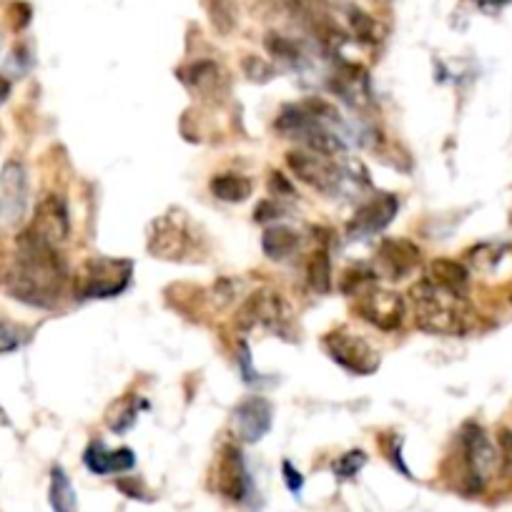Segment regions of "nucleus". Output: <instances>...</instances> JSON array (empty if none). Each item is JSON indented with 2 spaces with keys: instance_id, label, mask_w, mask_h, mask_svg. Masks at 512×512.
I'll use <instances>...</instances> for the list:
<instances>
[{
  "instance_id": "12",
  "label": "nucleus",
  "mask_w": 512,
  "mask_h": 512,
  "mask_svg": "<svg viewBox=\"0 0 512 512\" xmlns=\"http://www.w3.org/2000/svg\"><path fill=\"white\" fill-rule=\"evenodd\" d=\"M26 231L43 244L61 249V244H66L68 236H71V214H68V204L63 201V196L48 194L38 204L36 216L26 226Z\"/></svg>"
},
{
  "instance_id": "34",
  "label": "nucleus",
  "mask_w": 512,
  "mask_h": 512,
  "mask_svg": "<svg viewBox=\"0 0 512 512\" xmlns=\"http://www.w3.org/2000/svg\"><path fill=\"white\" fill-rule=\"evenodd\" d=\"M269 189H272V194H277V196H282V194L292 196V186L287 184V179H284L282 174H272V181H269Z\"/></svg>"
},
{
  "instance_id": "17",
  "label": "nucleus",
  "mask_w": 512,
  "mask_h": 512,
  "mask_svg": "<svg viewBox=\"0 0 512 512\" xmlns=\"http://www.w3.org/2000/svg\"><path fill=\"white\" fill-rule=\"evenodd\" d=\"M83 462L93 475H118L136 467V455L128 447L108 450L101 440H93L88 450L83 452Z\"/></svg>"
},
{
  "instance_id": "32",
  "label": "nucleus",
  "mask_w": 512,
  "mask_h": 512,
  "mask_svg": "<svg viewBox=\"0 0 512 512\" xmlns=\"http://www.w3.org/2000/svg\"><path fill=\"white\" fill-rule=\"evenodd\" d=\"M279 214V206L274 201H262V204L254 209V219L256 221H269Z\"/></svg>"
},
{
  "instance_id": "21",
  "label": "nucleus",
  "mask_w": 512,
  "mask_h": 512,
  "mask_svg": "<svg viewBox=\"0 0 512 512\" xmlns=\"http://www.w3.org/2000/svg\"><path fill=\"white\" fill-rule=\"evenodd\" d=\"M297 246L299 234L294 229H289V226H272V229L264 231L262 236L264 254H267L269 259H277V262L292 256L294 251H297Z\"/></svg>"
},
{
  "instance_id": "8",
  "label": "nucleus",
  "mask_w": 512,
  "mask_h": 512,
  "mask_svg": "<svg viewBox=\"0 0 512 512\" xmlns=\"http://www.w3.org/2000/svg\"><path fill=\"white\" fill-rule=\"evenodd\" d=\"M322 344L324 352L332 357V362H337L347 372L367 377V374H374L379 369V354L374 352L367 339L354 334L352 329H334L324 337Z\"/></svg>"
},
{
  "instance_id": "16",
  "label": "nucleus",
  "mask_w": 512,
  "mask_h": 512,
  "mask_svg": "<svg viewBox=\"0 0 512 512\" xmlns=\"http://www.w3.org/2000/svg\"><path fill=\"white\" fill-rule=\"evenodd\" d=\"M181 81L204 98H219L229 91V78L226 71L214 61H194L179 71Z\"/></svg>"
},
{
  "instance_id": "28",
  "label": "nucleus",
  "mask_w": 512,
  "mask_h": 512,
  "mask_svg": "<svg viewBox=\"0 0 512 512\" xmlns=\"http://www.w3.org/2000/svg\"><path fill=\"white\" fill-rule=\"evenodd\" d=\"M497 455H500L502 477L512 480V430H502L497 437Z\"/></svg>"
},
{
  "instance_id": "7",
  "label": "nucleus",
  "mask_w": 512,
  "mask_h": 512,
  "mask_svg": "<svg viewBox=\"0 0 512 512\" xmlns=\"http://www.w3.org/2000/svg\"><path fill=\"white\" fill-rule=\"evenodd\" d=\"M287 166L302 184H307L309 189L319 191L324 196L339 194L344 186V179H347L344 169L337 164V159L309 149L289 151Z\"/></svg>"
},
{
  "instance_id": "29",
  "label": "nucleus",
  "mask_w": 512,
  "mask_h": 512,
  "mask_svg": "<svg viewBox=\"0 0 512 512\" xmlns=\"http://www.w3.org/2000/svg\"><path fill=\"white\" fill-rule=\"evenodd\" d=\"M352 26H354V33L359 36V41H367V43L377 41V28H374V21L367 16V13L354 11L352 13Z\"/></svg>"
},
{
  "instance_id": "35",
  "label": "nucleus",
  "mask_w": 512,
  "mask_h": 512,
  "mask_svg": "<svg viewBox=\"0 0 512 512\" xmlns=\"http://www.w3.org/2000/svg\"><path fill=\"white\" fill-rule=\"evenodd\" d=\"M8 93H11V81L6 76H0V101H6Z\"/></svg>"
},
{
  "instance_id": "24",
  "label": "nucleus",
  "mask_w": 512,
  "mask_h": 512,
  "mask_svg": "<svg viewBox=\"0 0 512 512\" xmlns=\"http://www.w3.org/2000/svg\"><path fill=\"white\" fill-rule=\"evenodd\" d=\"M377 284V272L369 267H352L342 274V292L349 294V297H357V294L367 292L369 287Z\"/></svg>"
},
{
  "instance_id": "5",
  "label": "nucleus",
  "mask_w": 512,
  "mask_h": 512,
  "mask_svg": "<svg viewBox=\"0 0 512 512\" xmlns=\"http://www.w3.org/2000/svg\"><path fill=\"white\" fill-rule=\"evenodd\" d=\"M236 327L256 329L262 327L277 337L294 339V312L287 299L274 289H259L249 294L236 312Z\"/></svg>"
},
{
  "instance_id": "10",
  "label": "nucleus",
  "mask_w": 512,
  "mask_h": 512,
  "mask_svg": "<svg viewBox=\"0 0 512 512\" xmlns=\"http://www.w3.org/2000/svg\"><path fill=\"white\" fill-rule=\"evenodd\" d=\"M214 490L229 502H246L254 492L244 455L236 445L221 447L214 465Z\"/></svg>"
},
{
  "instance_id": "6",
  "label": "nucleus",
  "mask_w": 512,
  "mask_h": 512,
  "mask_svg": "<svg viewBox=\"0 0 512 512\" xmlns=\"http://www.w3.org/2000/svg\"><path fill=\"white\" fill-rule=\"evenodd\" d=\"M196 249V229L189 216L179 209L166 211L151 224L149 251L166 262H181Z\"/></svg>"
},
{
  "instance_id": "4",
  "label": "nucleus",
  "mask_w": 512,
  "mask_h": 512,
  "mask_svg": "<svg viewBox=\"0 0 512 512\" xmlns=\"http://www.w3.org/2000/svg\"><path fill=\"white\" fill-rule=\"evenodd\" d=\"M460 472L462 490L477 495L485 490L490 477L500 472V455L497 447L487 440L485 430L480 425H465L460 432Z\"/></svg>"
},
{
  "instance_id": "11",
  "label": "nucleus",
  "mask_w": 512,
  "mask_h": 512,
  "mask_svg": "<svg viewBox=\"0 0 512 512\" xmlns=\"http://www.w3.org/2000/svg\"><path fill=\"white\" fill-rule=\"evenodd\" d=\"M28 174L21 164L11 161L0 171V231H11L26 219Z\"/></svg>"
},
{
  "instance_id": "25",
  "label": "nucleus",
  "mask_w": 512,
  "mask_h": 512,
  "mask_svg": "<svg viewBox=\"0 0 512 512\" xmlns=\"http://www.w3.org/2000/svg\"><path fill=\"white\" fill-rule=\"evenodd\" d=\"M206 8H209L211 23L219 33H231L236 26V6L234 0H206Z\"/></svg>"
},
{
  "instance_id": "9",
  "label": "nucleus",
  "mask_w": 512,
  "mask_h": 512,
  "mask_svg": "<svg viewBox=\"0 0 512 512\" xmlns=\"http://www.w3.org/2000/svg\"><path fill=\"white\" fill-rule=\"evenodd\" d=\"M354 299H357L354 309H357L359 317L372 324V327L382 329V332H395L405 324L407 302L402 294L387 292V289H379L374 284V287L357 294Z\"/></svg>"
},
{
  "instance_id": "26",
  "label": "nucleus",
  "mask_w": 512,
  "mask_h": 512,
  "mask_svg": "<svg viewBox=\"0 0 512 512\" xmlns=\"http://www.w3.org/2000/svg\"><path fill=\"white\" fill-rule=\"evenodd\" d=\"M364 465H367V455L362 450H349L347 455H342L334 462L332 472L337 480H352V477H357L362 472Z\"/></svg>"
},
{
  "instance_id": "15",
  "label": "nucleus",
  "mask_w": 512,
  "mask_h": 512,
  "mask_svg": "<svg viewBox=\"0 0 512 512\" xmlns=\"http://www.w3.org/2000/svg\"><path fill=\"white\" fill-rule=\"evenodd\" d=\"M274 410L264 397H246L234 410L236 432L244 442H259L269 430H272Z\"/></svg>"
},
{
  "instance_id": "13",
  "label": "nucleus",
  "mask_w": 512,
  "mask_h": 512,
  "mask_svg": "<svg viewBox=\"0 0 512 512\" xmlns=\"http://www.w3.org/2000/svg\"><path fill=\"white\" fill-rule=\"evenodd\" d=\"M420 267V246L410 239H384L377 249V269L392 282L410 277Z\"/></svg>"
},
{
  "instance_id": "14",
  "label": "nucleus",
  "mask_w": 512,
  "mask_h": 512,
  "mask_svg": "<svg viewBox=\"0 0 512 512\" xmlns=\"http://www.w3.org/2000/svg\"><path fill=\"white\" fill-rule=\"evenodd\" d=\"M397 209H400V201L392 194H377L362 204L354 214L352 224H349V234L357 236H369L382 231L384 226H390L392 219L397 216Z\"/></svg>"
},
{
  "instance_id": "27",
  "label": "nucleus",
  "mask_w": 512,
  "mask_h": 512,
  "mask_svg": "<svg viewBox=\"0 0 512 512\" xmlns=\"http://www.w3.org/2000/svg\"><path fill=\"white\" fill-rule=\"evenodd\" d=\"M267 48L272 56L282 58V61H289V63H297L299 61V48L294 46L292 41H287L284 36H269L267 38Z\"/></svg>"
},
{
  "instance_id": "19",
  "label": "nucleus",
  "mask_w": 512,
  "mask_h": 512,
  "mask_svg": "<svg viewBox=\"0 0 512 512\" xmlns=\"http://www.w3.org/2000/svg\"><path fill=\"white\" fill-rule=\"evenodd\" d=\"M209 189L219 201H226V204H241V201H246L251 196L254 184H251V179H246V176L241 174H219L211 179Z\"/></svg>"
},
{
  "instance_id": "23",
  "label": "nucleus",
  "mask_w": 512,
  "mask_h": 512,
  "mask_svg": "<svg viewBox=\"0 0 512 512\" xmlns=\"http://www.w3.org/2000/svg\"><path fill=\"white\" fill-rule=\"evenodd\" d=\"M307 282L317 294H327L332 289V264H329L327 251L319 249L309 256L307 262Z\"/></svg>"
},
{
  "instance_id": "20",
  "label": "nucleus",
  "mask_w": 512,
  "mask_h": 512,
  "mask_svg": "<svg viewBox=\"0 0 512 512\" xmlns=\"http://www.w3.org/2000/svg\"><path fill=\"white\" fill-rule=\"evenodd\" d=\"M48 500H51L53 512H81L78 510V495L73 490L71 477L66 475L63 467H53L51 470V490H48Z\"/></svg>"
},
{
  "instance_id": "18",
  "label": "nucleus",
  "mask_w": 512,
  "mask_h": 512,
  "mask_svg": "<svg viewBox=\"0 0 512 512\" xmlns=\"http://www.w3.org/2000/svg\"><path fill=\"white\" fill-rule=\"evenodd\" d=\"M425 279H430L437 287L462 294V297H467V287H470V272H467L465 264L455 262V259H435L427 267Z\"/></svg>"
},
{
  "instance_id": "31",
  "label": "nucleus",
  "mask_w": 512,
  "mask_h": 512,
  "mask_svg": "<svg viewBox=\"0 0 512 512\" xmlns=\"http://www.w3.org/2000/svg\"><path fill=\"white\" fill-rule=\"evenodd\" d=\"M282 472H284V482H287V490L292 492V495H302V490H304V477H302V472L299 470H294V465L289 460H284V465H282Z\"/></svg>"
},
{
  "instance_id": "30",
  "label": "nucleus",
  "mask_w": 512,
  "mask_h": 512,
  "mask_svg": "<svg viewBox=\"0 0 512 512\" xmlns=\"http://www.w3.org/2000/svg\"><path fill=\"white\" fill-rule=\"evenodd\" d=\"M244 71L251 81H269V78L274 76V68L269 66L267 61H262V58H256V56L246 58Z\"/></svg>"
},
{
  "instance_id": "2",
  "label": "nucleus",
  "mask_w": 512,
  "mask_h": 512,
  "mask_svg": "<svg viewBox=\"0 0 512 512\" xmlns=\"http://www.w3.org/2000/svg\"><path fill=\"white\" fill-rule=\"evenodd\" d=\"M410 304L417 329L427 334L462 337L470 332L472 317H475L467 297L437 287L430 279H422L410 289Z\"/></svg>"
},
{
  "instance_id": "33",
  "label": "nucleus",
  "mask_w": 512,
  "mask_h": 512,
  "mask_svg": "<svg viewBox=\"0 0 512 512\" xmlns=\"http://www.w3.org/2000/svg\"><path fill=\"white\" fill-rule=\"evenodd\" d=\"M472 3H475V8H480L485 13H497L502 8L512 6V0H472Z\"/></svg>"
},
{
  "instance_id": "1",
  "label": "nucleus",
  "mask_w": 512,
  "mask_h": 512,
  "mask_svg": "<svg viewBox=\"0 0 512 512\" xmlns=\"http://www.w3.org/2000/svg\"><path fill=\"white\" fill-rule=\"evenodd\" d=\"M3 289L18 302L38 309H53L68 284V264L61 251L43 244L26 229L16 239V254L0 277Z\"/></svg>"
},
{
  "instance_id": "22",
  "label": "nucleus",
  "mask_w": 512,
  "mask_h": 512,
  "mask_svg": "<svg viewBox=\"0 0 512 512\" xmlns=\"http://www.w3.org/2000/svg\"><path fill=\"white\" fill-rule=\"evenodd\" d=\"M139 407H149V405L134 395H128L123 397V400L113 402L111 410L106 412V425L111 427L113 432H128L131 427H134L136 417H139Z\"/></svg>"
},
{
  "instance_id": "3",
  "label": "nucleus",
  "mask_w": 512,
  "mask_h": 512,
  "mask_svg": "<svg viewBox=\"0 0 512 512\" xmlns=\"http://www.w3.org/2000/svg\"><path fill=\"white\" fill-rule=\"evenodd\" d=\"M134 277L131 259H113V256H91L81 264L73 277V294L81 302L88 299H111L126 292Z\"/></svg>"
}]
</instances>
